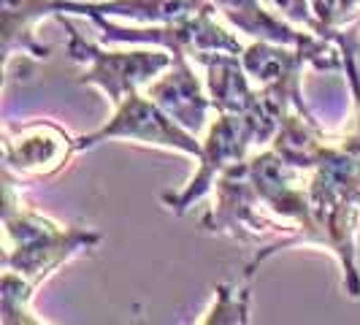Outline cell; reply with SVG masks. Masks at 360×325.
<instances>
[{"instance_id":"ac0fdd59","label":"cell","mask_w":360,"mask_h":325,"mask_svg":"<svg viewBox=\"0 0 360 325\" xmlns=\"http://www.w3.org/2000/svg\"><path fill=\"white\" fill-rule=\"evenodd\" d=\"M360 6V0H311V8H314V17L320 19L328 27H336L342 25L349 11H355Z\"/></svg>"},{"instance_id":"7a4b0ae2","label":"cell","mask_w":360,"mask_h":325,"mask_svg":"<svg viewBox=\"0 0 360 325\" xmlns=\"http://www.w3.org/2000/svg\"><path fill=\"white\" fill-rule=\"evenodd\" d=\"M3 228H6V253L3 269L17 271L30 282H44L54 269H60L68 257L92 250L103 241V236L87 228H60L52 219L27 212L14 203L11 171H6L3 187Z\"/></svg>"},{"instance_id":"4fadbf2b","label":"cell","mask_w":360,"mask_h":325,"mask_svg":"<svg viewBox=\"0 0 360 325\" xmlns=\"http://www.w3.org/2000/svg\"><path fill=\"white\" fill-rule=\"evenodd\" d=\"M209 0H101V3H76V0H46V14H114L136 19L144 25H162L193 17Z\"/></svg>"},{"instance_id":"5bb4252c","label":"cell","mask_w":360,"mask_h":325,"mask_svg":"<svg viewBox=\"0 0 360 325\" xmlns=\"http://www.w3.org/2000/svg\"><path fill=\"white\" fill-rule=\"evenodd\" d=\"M38 17H46V0H3V52L6 60L14 49L30 52L33 57H46L49 49L38 46L30 38V25Z\"/></svg>"},{"instance_id":"8fae6325","label":"cell","mask_w":360,"mask_h":325,"mask_svg":"<svg viewBox=\"0 0 360 325\" xmlns=\"http://www.w3.org/2000/svg\"><path fill=\"white\" fill-rule=\"evenodd\" d=\"M146 95L184 130L200 133L206 125V111L212 106V98H206L200 90V82L193 65L187 63V54H174L168 73L152 82L146 87Z\"/></svg>"},{"instance_id":"52a82bcc","label":"cell","mask_w":360,"mask_h":325,"mask_svg":"<svg viewBox=\"0 0 360 325\" xmlns=\"http://www.w3.org/2000/svg\"><path fill=\"white\" fill-rule=\"evenodd\" d=\"M247 168H250V179H252V187L255 193H257V200L263 206H269L274 215L285 217L288 222H292L298 228V236L285 238L279 244H271L269 250L255 255V260L247 266V276H252L257 263H263L269 255L279 253V250H285L290 244L309 241V234H311V206H309V190L307 187H298V179H295L298 168L288 165L274 149L250 158Z\"/></svg>"},{"instance_id":"8992f818","label":"cell","mask_w":360,"mask_h":325,"mask_svg":"<svg viewBox=\"0 0 360 325\" xmlns=\"http://www.w3.org/2000/svg\"><path fill=\"white\" fill-rule=\"evenodd\" d=\"M108 139H127V141H139V144L165 146V149H176V152L193 155V158H200V152H203V144H198L195 133L184 130L149 95H139V92H130L117 106L114 117L106 125L95 133L76 139L73 146L79 152V149L108 141Z\"/></svg>"},{"instance_id":"ba28073f","label":"cell","mask_w":360,"mask_h":325,"mask_svg":"<svg viewBox=\"0 0 360 325\" xmlns=\"http://www.w3.org/2000/svg\"><path fill=\"white\" fill-rule=\"evenodd\" d=\"M250 144H257V133H255L252 122L247 117L238 114H219L214 125L209 127L206 139H203V152H200V168L193 177V181L176 193V196H162V203L174 212V215H184L198 198H203L217 179L236 162L247 160V149Z\"/></svg>"},{"instance_id":"6da1fadb","label":"cell","mask_w":360,"mask_h":325,"mask_svg":"<svg viewBox=\"0 0 360 325\" xmlns=\"http://www.w3.org/2000/svg\"><path fill=\"white\" fill-rule=\"evenodd\" d=\"M311 206L309 241H320L339 255L344 288L360 298V271L355 263V228L360 219V155L344 146H325L307 184Z\"/></svg>"},{"instance_id":"9c48e42d","label":"cell","mask_w":360,"mask_h":325,"mask_svg":"<svg viewBox=\"0 0 360 325\" xmlns=\"http://www.w3.org/2000/svg\"><path fill=\"white\" fill-rule=\"evenodd\" d=\"M255 203L257 193L250 179V168L247 160L231 165L214 184V206L212 212L200 219L203 231L209 234H231L241 241H250L252 231L274 228L260 215H255Z\"/></svg>"},{"instance_id":"7c38bea8","label":"cell","mask_w":360,"mask_h":325,"mask_svg":"<svg viewBox=\"0 0 360 325\" xmlns=\"http://www.w3.org/2000/svg\"><path fill=\"white\" fill-rule=\"evenodd\" d=\"M222 17L233 27H238L244 36H252L255 41H271V44H288V46H307V49H323L330 44L323 36H311L298 27H292L288 19L274 14L263 0H212Z\"/></svg>"},{"instance_id":"30bf717a","label":"cell","mask_w":360,"mask_h":325,"mask_svg":"<svg viewBox=\"0 0 360 325\" xmlns=\"http://www.w3.org/2000/svg\"><path fill=\"white\" fill-rule=\"evenodd\" d=\"M76 141L60 127L49 122H36L19 130L17 139H3V160L8 171H19L27 177H49L57 174L65 160L76 152Z\"/></svg>"},{"instance_id":"2e32d148","label":"cell","mask_w":360,"mask_h":325,"mask_svg":"<svg viewBox=\"0 0 360 325\" xmlns=\"http://www.w3.org/2000/svg\"><path fill=\"white\" fill-rule=\"evenodd\" d=\"M263 3L269 6L274 14H279L282 19H288V22H295V25H304L309 33H314V36H323V38H330V41H336V44L342 46L344 54H352L349 38L342 36L336 27H328V25H323L320 19L314 17L311 0H263Z\"/></svg>"},{"instance_id":"277c9868","label":"cell","mask_w":360,"mask_h":325,"mask_svg":"<svg viewBox=\"0 0 360 325\" xmlns=\"http://www.w3.org/2000/svg\"><path fill=\"white\" fill-rule=\"evenodd\" d=\"M217 6L206 3L200 11L193 17L176 19V22H162V25H149V27H122L117 22H108L106 14L90 11L84 17H90L98 30L103 33L106 41H120V44H158L165 46L174 54H187L193 60H198L206 52H231V54H244V44L233 38L225 27H219L212 11Z\"/></svg>"},{"instance_id":"3957f363","label":"cell","mask_w":360,"mask_h":325,"mask_svg":"<svg viewBox=\"0 0 360 325\" xmlns=\"http://www.w3.org/2000/svg\"><path fill=\"white\" fill-rule=\"evenodd\" d=\"M344 49L325 44L323 49H307V46H288V44H271V41H255L241 54V63L247 73L260 84V92L271 98L285 111H301L307 114L304 95H301V71L304 65H314L320 71H339L344 60L339 57Z\"/></svg>"},{"instance_id":"e0dca14e","label":"cell","mask_w":360,"mask_h":325,"mask_svg":"<svg viewBox=\"0 0 360 325\" xmlns=\"http://www.w3.org/2000/svg\"><path fill=\"white\" fill-rule=\"evenodd\" d=\"M217 304L203 317V323H250V290H236L231 285H217Z\"/></svg>"},{"instance_id":"9a60e30c","label":"cell","mask_w":360,"mask_h":325,"mask_svg":"<svg viewBox=\"0 0 360 325\" xmlns=\"http://www.w3.org/2000/svg\"><path fill=\"white\" fill-rule=\"evenodd\" d=\"M36 282L22 276L17 271L3 269V282H0V323L17 325V323H41L30 317V298H33Z\"/></svg>"},{"instance_id":"5b68a950","label":"cell","mask_w":360,"mask_h":325,"mask_svg":"<svg viewBox=\"0 0 360 325\" xmlns=\"http://www.w3.org/2000/svg\"><path fill=\"white\" fill-rule=\"evenodd\" d=\"M60 22L68 30V54L79 63H90V68L79 76L82 84H95L108 95L114 106H120L130 92H139V87L152 84V76L171 68L174 52H106L101 46L90 44L65 17Z\"/></svg>"}]
</instances>
